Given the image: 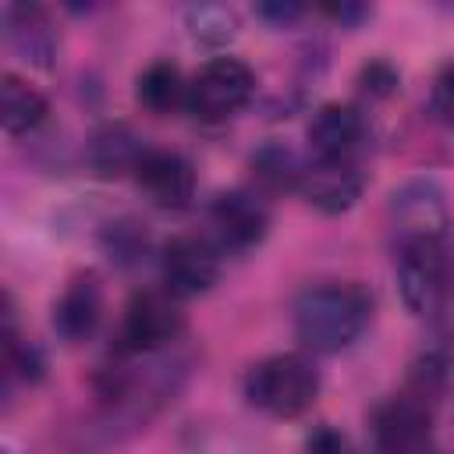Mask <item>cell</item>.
I'll return each instance as SVG.
<instances>
[{"label": "cell", "mask_w": 454, "mask_h": 454, "mask_svg": "<svg viewBox=\"0 0 454 454\" xmlns=\"http://www.w3.org/2000/svg\"><path fill=\"white\" fill-rule=\"evenodd\" d=\"M372 309L376 301L358 280L312 284L294 298V337L312 355L344 351L365 333Z\"/></svg>", "instance_id": "1"}, {"label": "cell", "mask_w": 454, "mask_h": 454, "mask_svg": "<svg viewBox=\"0 0 454 454\" xmlns=\"http://www.w3.org/2000/svg\"><path fill=\"white\" fill-rule=\"evenodd\" d=\"M394 273L401 301L419 319H440L454 301V238L450 231L397 234Z\"/></svg>", "instance_id": "2"}, {"label": "cell", "mask_w": 454, "mask_h": 454, "mask_svg": "<svg viewBox=\"0 0 454 454\" xmlns=\"http://www.w3.org/2000/svg\"><path fill=\"white\" fill-rule=\"evenodd\" d=\"M245 401L270 419H298L319 397V369L305 355H270L245 372Z\"/></svg>", "instance_id": "3"}, {"label": "cell", "mask_w": 454, "mask_h": 454, "mask_svg": "<svg viewBox=\"0 0 454 454\" xmlns=\"http://www.w3.org/2000/svg\"><path fill=\"white\" fill-rule=\"evenodd\" d=\"M167 287L163 291H138L131 294L121 333H117V351L121 355H156L170 348L184 333V312Z\"/></svg>", "instance_id": "4"}, {"label": "cell", "mask_w": 454, "mask_h": 454, "mask_svg": "<svg viewBox=\"0 0 454 454\" xmlns=\"http://www.w3.org/2000/svg\"><path fill=\"white\" fill-rule=\"evenodd\" d=\"M255 92V71L238 57H213L206 60L195 78L188 82V110L199 121H227L241 106H248Z\"/></svg>", "instance_id": "5"}, {"label": "cell", "mask_w": 454, "mask_h": 454, "mask_svg": "<svg viewBox=\"0 0 454 454\" xmlns=\"http://www.w3.org/2000/svg\"><path fill=\"white\" fill-rule=\"evenodd\" d=\"M376 454H429L433 450V408L411 394H394L372 408L369 419Z\"/></svg>", "instance_id": "6"}, {"label": "cell", "mask_w": 454, "mask_h": 454, "mask_svg": "<svg viewBox=\"0 0 454 454\" xmlns=\"http://www.w3.org/2000/svg\"><path fill=\"white\" fill-rule=\"evenodd\" d=\"M160 266L163 284L174 298H199L220 277V248L202 234H177L163 245Z\"/></svg>", "instance_id": "7"}, {"label": "cell", "mask_w": 454, "mask_h": 454, "mask_svg": "<svg viewBox=\"0 0 454 454\" xmlns=\"http://www.w3.org/2000/svg\"><path fill=\"white\" fill-rule=\"evenodd\" d=\"M209 227L220 252H248L270 231V209L259 192L231 188L220 192L209 206Z\"/></svg>", "instance_id": "8"}, {"label": "cell", "mask_w": 454, "mask_h": 454, "mask_svg": "<svg viewBox=\"0 0 454 454\" xmlns=\"http://www.w3.org/2000/svg\"><path fill=\"white\" fill-rule=\"evenodd\" d=\"M309 149L316 163H358L365 142V117L348 103H323L309 121Z\"/></svg>", "instance_id": "9"}, {"label": "cell", "mask_w": 454, "mask_h": 454, "mask_svg": "<svg viewBox=\"0 0 454 454\" xmlns=\"http://www.w3.org/2000/svg\"><path fill=\"white\" fill-rule=\"evenodd\" d=\"M135 181L163 209H184L195 195V170L174 149H145L135 163Z\"/></svg>", "instance_id": "10"}, {"label": "cell", "mask_w": 454, "mask_h": 454, "mask_svg": "<svg viewBox=\"0 0 454 454\" xmlns=\"http://www.w3.org/2000/svg\"><path fill=\"white\" fill-rule=\"evenodd\" d=\"M103 319V284L92 270H82L74 273L60 298L53 301V330L64 344H82L96 333Z\"/></svg>", "instance_id": "11"}, {"label": "cell", "mask_w": 454, "mask_h": 454, "mask_svg": "<svg viewBox=\"0 0 454 454\" xmlns=\"http://www.w3.org/2000/svg\"><path fill=\"white\" fill-rule=\"evenodd\" d=\"M362 188H365V174L358 170V163H316V160L301 167L298 184H294V192L323 213L351 209Z\"/></svg>", "instance_id": "12"}, {"label": "cell", "mask_w": 454, "mask_h": 454, "mask_svg": "<svg viewBox=\"0 0 454 454\" xmlns=\"http://www.w3.org/2000/svg\"><path fill=\"white\" fill-rule=\"evenodd\" d=\"M4 39L11 43L14 53H21L25 60L50 67L57 57V32L53 21L46 18V11L39 4H4Z\"/></svg>", "instance_id": "13"}, {"label": "cell", "mask_w": 454, "mask_h": 454, "mask_svg": "<svg viewBox=\"0 0 454 454\" xmlns=\"http://www.w3.org/2000/svg\"><path fill=\"white\" fill-rule=\"evenodd\" d=\"M46 114H50L46 96L35 85L18 78L14 71L0 74V124L7 135H28L46 121Z\"/></svg>", "instance_id": "14"}, {"label": "cell", "mask_w": 454, "mask_h": 454, "mask_svg": "<svg viewBox=\"0 0 454 454\" xmlns=\"http://www.w3.org/2000/svg\"><path fill=\"white\" fill-rule=\"evenodd\" d=\"M135 99L156 114V117H167L174 114L177 106H188V82L181 74L177 64L170 60H153L138 78H135Z\"/></svg>", "instance_id": "15"}, {"label": "cell", "mask_w": 454, "mask_h": 454, "mask_svg": "<svg viewBox=\"0 0 454 454\" xmlns=\"http://www.w3.org/2000/svg\"><path fill=\"white\" fill-rule=\"evenodd\" d=\"M145 149H149V145H142V138H138L131 128L110 124V128H103V131L92 138L89 160H92V167H96L103 177H114V174H124V170L135 174V163L142 160Z\"/></svg>", "instance_id": "16"}, {"label": "cell", "mask_w": 454, "mask_h": 454, "mask_svg": "<svg viewBox=\"0 0 454 454\" xmlns=\"http://www.w3.org/2000/svg\"><path fill=\"white\" fill-rule=\"evenodd\" d=\"M301 167H305V163H301L287 145H280V142H270V145H262V149L252 156L255 177H259L262 184H270V188H294Z\"/></svg>", "instance_id": "17"}, {"label": "cell", "mask_w": 454, "mask_h": 454, "mask_svg": "<svg viewBox=\"0 0 454 454\" xmlns=\"http://www.w3.org/2000/svg\"><path fill=\"white\" fill-rule=\"evenodd\" d=\"M188 28L199 35V39H227V35H234V28H238V21H234V14L227 11V7H216V4H202V7H192L188 11Z\"/></svg>", "instance_id": "18"}, {"label": "cell", "mask_w": 454, "mask_h": 454, "mask_svg": "<svg viewBox=\"0 0 454 454\" xmlns=\"http://www.w3.org/2000/svg\"><path fill=\"white\" fill-rule=\"evenodd\" d=\"M429 114H433L440 124L454 128V60L433 78V89H429Z\"/></svg>", "instance_id": "19"}, {"label": "cell", "mask_w": 454, "mask_h": 454, "mask_svg": "<svg viewBox=\"0 0 454 454\" xmlns=\"http://www.w3.org/2000/svg\"><path fill=\"white\" fill-rule=\"evenodd\" d=\"M145 248V234L138 231V223H110V252L117 259H131Z\"/></svg>", "instance_id": "20"}, {"label": "cell", "mask_w": 454, "mask_h": 454, "mask_svg": "<svg viewBox=\"0 0 454 454\" xmlns=\"http://www.w3.org/2000/svg\"><path fill=\"white\" fill-rule=\"evenodd\" d=\"M362 82H365V89H369L372 96H387V92H394V85H397V71H394L390 64H383V60H372V64L362 71Z\"/></svg>", "instance_id": "21"}, {"label": "cell", "mask_w": 454, "mask_h": 454, "mask_svg": "<svg viewBox=\"0 0 454 454\" xmlns=\"http://www.w3.org/2000/svg\"><path fill=\"white\" fill-rule=\"evenodd\" d=\"M309 454H358L340 433L333 429H319L312 440H309Z\"/></svg>", "instance_id": "22"}, {"label": "cell", "mask_w": 454, "mask_h": 454, "mask_svg": "<svg viewBox=\"0 0 454 454\" xmlns=\"http://www.w3.org/2000/svg\"><path fill=\"white\" fill-rule=\"evenodd\" d=\"M259 14H262V18H273V21H280V25H284V21L298 18V14H301V7H298V4H262V7H259Z\"/></svg>", "instance_id": "23"}, {"label": "cell", "mask_w": 454, "mask_h": 454, "mask_svg": "<svg viewBox=\"0 0 454 454\" xmlns=\"http://www.w3.org/2000/svg\"><path fill=\"white\" fill-rule=\"evenodd\" d=\"M326 14H333V18H340V21H355V18H362V14H365V7L340 4V7H326Z\"/></svg>", "instance_id": "24"}]
</instances>
